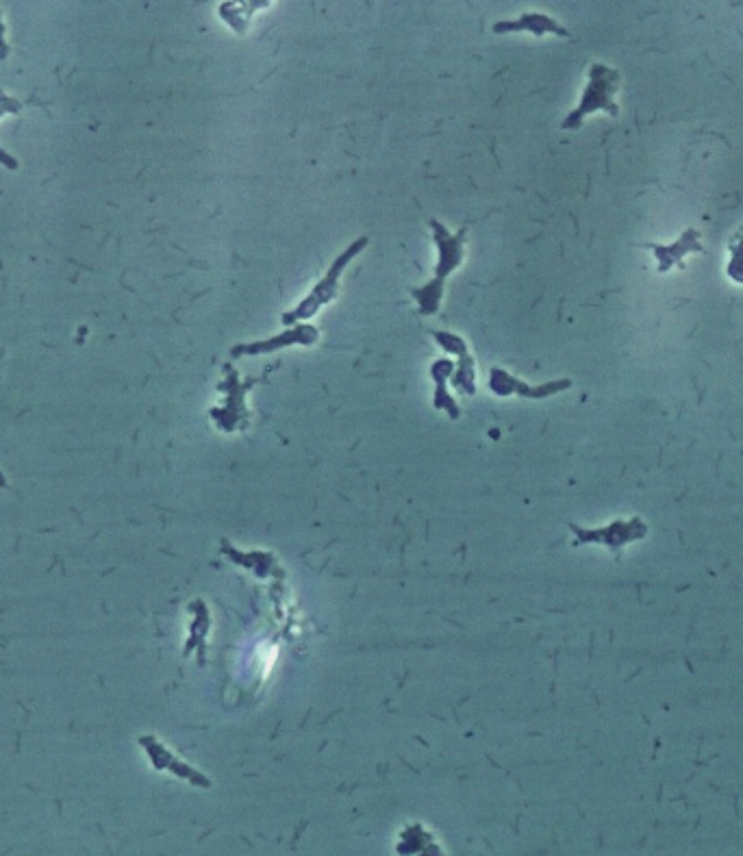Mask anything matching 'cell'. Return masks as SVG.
I'll list each match as a JSON object with an SVG mask.
<instances>
[{
	"label": "cell",
	"instance_id": "1",
	"mask_svg": "<svg viewBox=\"0 0 743 856\" xmlns=\"http://www.w3.org/2000/svg\"><path fill=\"white\" fill-rule=\"evenodd\" d=\"M428 224H431L433 229V237L439 250V261L435 266V276L431 279V283L409 289V294L418 300L420 316H435L439 311V305H442V298H444L446 279L452 272L461 268L465 257V237H468V229H461L459 233H450L446 226L435 218L428 220Z\"/></svg>",
	"mask_w": 743,
	"mask_h": 856
},
{
	"label": "cell",
	"instance_id": "2",
	"mask_svg": "<svg viewBox=\"0 0 743 856\" xmlns=\"http://www.w3.org/2000/svg\"><path fill=\"white\" fill-rule=\"evenodd\" d=\"M370 244V237H359V239H355V242H352L342 255H339L335 261H333V266L329 268V272L324 274V279L311 289L309 292V296L305 298V300H300V305L296 307V309H292V311H287V313H283V318H281V322L285 324V326H294V324H302V322H307V320H311L313 316H316V313H320V309H324L326 305H329V302L337 296V292H339V279H342V274L346 272V268L350 266V261L355 259L357 255H361L363 253V248Z\"/></svg>",
	"mask_w": 743,
	"mask_h": 856
},
{
	"label": "cell",
	"instance_id": "3",
	"mask_svg": "<svg viewBox=\"0 0 743 856\" xmlns=\"http://www.w3.org/2000/svg\"><path fill=\"white\" fill-rule=\"evenodd\" d=\"M620 83H622V77L617 70H613L609 66H602V64L591 66L589 68V83L585 87L581 103H578V107L570 113L568 118L563 120L561 127L568 129V131H574V129L581 127L587 116H591V113H596V111H607L609 116H617V111L620 109H617L613 96L617 94V90H620Z\"/></svg>",
	"mask_w": 743,
	"mask_h": 856
},
{
	"label": "cell",
	"instance_id": "4",
	"mask_svg": "<svg viewBox=\"0 0 743 856\" xmlns=\"http://www.w3.org/2000/svg\"><path fill=\"white\" fill-rule=\"evenodd\" d=\"M224 374H226V379L218 387L222 389V392L229 394V400L224 402L226 407L213 409L211 415L218 420V424L224 428V431H235L237 422L246 424L248 413H246V407H244V396L250 392V389H253L255 383H259V379L239 383V376L231 368V365H224Z\"/></svg>",
	"mask_w": 743,
	"mask_h": 856
},
{
	"label": "cell",
	"instance_id": "5",
	"mask_svg": "<svg viewBox=\"0 0 743 856\" xmlns=\"http://www.w3.org/2000/svg\"><path fill=\"white\" fill-rule=\"evenodd\" d=\"M320 337V331L313 324H298L294 329H289L285 333L274 335L270 339H261V342H253V344H242L231 348V357L239 359V357H257V355H268V352H276L287 346H311L316 344Z\"/></svg>",
	"mask_w": 743,
	"mask_h": 856
},
{
	"label": "cell",
	"instance_id": "6",
	"mask_svg": "<svg viewBox=\"0 0 743 856\" xmlns=\"http://www.w3.org/2000/svg\"><path fill=\"white\" fill-rule=\"evenodd\" d=\"M570 387H572L570 379L552 381V383H546V385H528V383L518 381V379H515V376H511L507 370H502V368H491V372H489V389L496 396L518 394V396H524V398L539 400V398H548L552 394L565 392V389H570Z\"/></svg>",
	"mask_w": 743,
	"mask_h": 856
},
{
	"label": "cell",
	"instance_id": "7",
	"mask_svg": "<svg viewBox=\"0 0 743 856\" xmlns=\"http://www.w3.org/2000/svg\"><path fill=\"white\" fill-rule=\"evenodd\" d=\"M433 337L446 352H452V355L459 357L455 376H452V385H455L461 394L472 396L476 392V361L468 352L465 339L448 331H433Z\"/></svg>",
	"mask_w": 743,
	"mask_h": 856
},
{
	"label": "cell",
	"instance_id": "8",
	"mask_svg": "<svg viewBox=\"0 0 743 856\" xmlns=\"http://www.w3.org/2000/svg\"><path fill=\"white\" fill-rule=\"evenodd\" d=\"M528 31L535 37H544L546 33H554L559 37H570V31L561 24L546 16V14H524L518 20H502L494 24V33H522Z\"/></svg>",
	"mask_w": 743,
	"mask_h": 856
},
{
	"label": "cell",
	"instance_id": "9",
	"mask_svg": "<svg viewBox=\"0 0 743 856\" xmlns=\"http://www.w3.org/2000/svg\"><path fill=\"white\" fill-rule=\"evenodd\" d=\"M576 533L583 535L585 541H602V544H609V546H611V537H615V546L620 548L622 544H626V541L646 537L648 526L639 518H633L631 522H615L609 528H600V531H596V533H583V531H578V528H576Z\"/></svg>",
	"mask_w": 743,
	"mask_h": 856
},
{
	"label": "cell",
	"instance_id": "10",
	"mask_svg": "<svg viewBox=\"0 0 743 856\" xmlns=\"http://www.w3.org/2000/svg\"><path fill=\"white\" fill-rule=\"evenodd\" d=\"M452 372H455V363H452L450 359H437L431 365V376L435 381V400H433L435 409H444L450 413L452 420H457L461 415V409L455 402V398L448 394V387H446V381L450 379Z\"/></svg>",
	"mask_w": 743,
	"mask_h": 856
},
{
	"label": "cell",
	"instance_id": "11",
	"mask_svg": "<svg viewBox=\"0 0 743 856\" xmlns=\"http://www.w3.org/2000/svg\"><path fill=\"white\" fill-rule=\"evenodd\" d=\"M698 239H700V233L694 229H689L672 246H652L650 244V248L654 250V255H657V259H659V266H661L659 272H667L674 266V263H680V255L704 253V248L700 246Z\"/></svg>",
	"mask_w": 743,
	"mask_h": 856
},
{
	"label": "cell",
	"instance_id": "12",
	"mask_svg": "<svg viewBox=\"0 0 743 856\" xmlns=\"http://www.w3.org/2000/svg\"><path fill=\"white\" fill-rule=\"evenodd\" d=\"M728 276L733 281L743 285V233H739L733 244H730V263H728Z\"/></svg>",
	"mask_w": 743,
	"mask_h": 856
},
{
	"label": "cell",
	"instance_id": "13",
	"mask_svg": "<svg viewBox=\"0 0 743 856\" xmlns=\"http://www.w3.org/2000/svg\"><path fill=\"white\" fill-rule=\"evenodd\" d=\"M0 161H3L5 166H9V168H16V161L11 159L7 153H3V150H0Z\"/></svg>",
	"mask_w": 743,
	"mask_h": 856
},
{
	"label": "cell",
	"instance_id": "14",
	"mask_svg": "<svg viewBox=\"0 0 743 856\" xmlns=\"http://www.w3.org/2000/svg\"><path fill=\"white\" fill-rule=\"evenodd\" d=\"M7 485V478L3 476V472H0V487H5Z\"/></svg>",
	"mask_w": 743,
	"mask_h": 856
}]
</instances>
